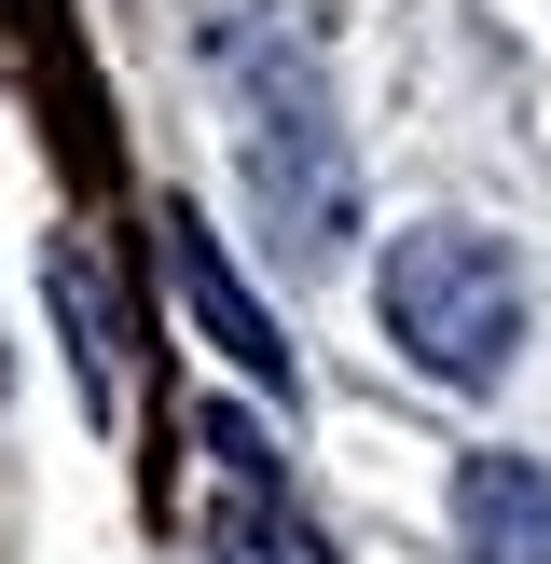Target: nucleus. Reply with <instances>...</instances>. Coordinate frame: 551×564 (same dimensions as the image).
Returning <instances> with one entry per match:
<instances>
[{
	"instance_id": "nucleus-4",
	"label": "nucleus",
	"mask_w": 551,
	"mask_h": 564,
	"mask_svg": "<svg viewBox=\"0 0 551 564\" xmlns=\"http://www.w3.org/2000/svg\"><path fill=\"white\" fill-rule=\"evenodd\" d=\"M455 551L468 564H551V468L468 455L455 468Z\"/></svg>"
},
{
	"instance_id": "nucleus-5",
	"label": "nucleus",
	"mask_w": 551,
	"mask_h": 564,
	"mask_svg": "<svg viewBox=\"0 0 551 564\" xmlns=\"http://www.w3.org/2000/svg\"><path fill=\"white\" fill-rule=\"evenodd\" d=\"M165 262H180V290H193V317H207L220 330V358H235V372H262V386H290V345H276V317H262V303H248L235 290V262H220V235H207V220H165Z\"/></svg>"
},
{
	"instance_id": "nucleus-1",
	"label": "nucleus",
	"mask_w": 551,
	"mask_h": 564,
	"mask_svg": "<svg viewBox=\"0 0 551 564\" xmlns=\"http://www.w3.org/2000/svg\"><path fill=\"white\" fill-rule=\"evenodd\" d=\"M372 303H386V330L413 345V372H441V386L510 372V345H523V262L496 235H468V220H413V235L386 248Z\"/></svg>"
},
{
	"instance_id": "nucleus-3",
	"label": "nucleus",
	"mask_w": 551,
	"mask_h": 564,
	"mask_svg": "<svg viewBox=\"0 0 551 564\" xmlns=\"http://www.w3.org/2000/svg\"><path fill=\"white\" fill-rule=\"evenodd\" d=\"M207 468H220V564H331L317 538H303V510L276 496L248 413H207Z\"/></svg>"
},
{
	"instance_id": "nucleus-2",
	"label": "nucleus",
	"mask_w": 551,
	"mask_h": 564,
	"mask_svg": "<svg viewBox=\"0 0 551 564\" xmlns=\"http://www.w3.org/2000/svg\"><path fill=\"white\" fill-rule=\"evenodd\" d=\"M248 180H262V220H276V248H303L317 262L331 235H345V138H331V97H317V69L303 55H262L248 69Z\"/></svg>"
}]
</instances>
